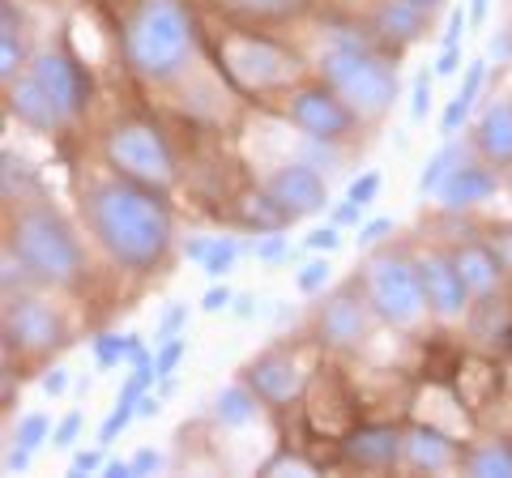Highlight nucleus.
<instances>
[{
	"label": "nucleus",
	"instance_id": "f257e3e1",
	"mask_svg": "<svg viewBox=\"0 0 512 478\" xmlns=\"http://www.w3.org/2000/svg\"><path fill=\"white\" fill-rule=\"evenodd\" d=\"M82 214L99 248L124 269H154L171 248V214L158 188L137 180H99L82 193Z\"/></svg>",
	"mask_w": 512,
	"mask_h": 478
},
{
	"label": "nucleus",
	"instance_id": "f03ea898",
	"mask_svg": "<svg viewBox=\"0 0 512 478\" xmlns=\"http://www.w3.org/2000/svg\"><path fill=\"white\" fill-rule=\"evenodd\" d=\"M192 52V13L184 0H133L124 18V60L137 77L167 82Z\"/></svg>",
	"mask_w": 512,
	"mask_h": 478
},
{
	"label": "nucleus",
	"instance_id": "7ed1b4c3",
	"mask_svg": "<svg viewBox=\"0 0 512 478\" xmlns=\"http://www.w3.org/2000/svg\"><path fill=\"white\" fill-rule=\"evenodd\" d=\"M9 244L22 252L30 278L43 286H69L82 274V239L64 222V214L47 201H30L26 210L13 218Z\"/></svg>",
	"mask_w": 512,
	"mask_h": 478
},
{
	"label": "nucleus",
	"instance_id": "20e7f679",
	"mask_svg": "<svg viewBox=\"0 0 512 478\" xmlns=\"http://www.w3.org/2000/svg\"><path fill=\"white\" fill-rule=\"evenodd\" d=\"M103 154L116 175L124 180H137L146 188H171L175 184V154L167 146V137L154 129L146 120H124L107 133L103 141Z\"/></svg>",
	"mask_w": 512,
	"mask_h": 478
},
{
	"label": "nucleus",
	"instance_id": "39448f33",
	"mask_svg": "<svg viewBox=\"0 0 512 478\" xmlns=\"http://www.w3.org/2000/svg\"><path fill=\"white\" fill-rule=\"evenodd\" d=\"M363 291L372 299L376 316H384L389 325H414L427 312L419 261H410L406 252H376L363 269Z\"/></svg>",
	"mask_w": 512,
	"mask_h": 478
},
{
	"label": "nucleus",
	"instance_id": "423d86ee",
	"mask_svg": "<svg viewBox=\"0 0 512 478\" xmlns=\"http://www.w3.org/2000/svg\"><path fill=\"white\" fill-rule=\"evenodd\" d=\"M286 120L295 124L303 137H325V141H342L355 129V111L333 86H303L291 94L286 103Z\"/></svg>",
	"mask_w": 512,
	"mask_h": 478
},
{
	"label": "nucleus",
	"instance_id": "0eeeda50",
	"mask_svg": "<svg viewBox=\"0 0 512 478\" xmlns=\"http://www.w3.org/2000/svg\"><path fill=\"white\" fill-rule=\"evenodd\" d=\"M222 60H227V73L248 90H269L295 77V56H286L269 39H231L222 47Z\"/></svg>",
	"mask_w": 512,
	"mask_h": 478
},
{
	"label": "nucleus",
	"instance_id": "6e6552de",
	"mask_svg": "<svg viewBox=\"0 0 512 478\" xmlns=\"http://www.w3.org/2000/svg\"><path fill=\"white\" fill-rule=\"evenodd\" d=\"M18 342L22 350H35V355H47V350L64 346V316L39 295H9L5 308V346L13 350Z\"/></svg>",
	"mask_w": 512,
	"mask_h": 478
},
{
	"label": "nucleus",
	"instance_id": "1a4fd4ad",
	"mask_svg": "<svg viewBox=\"0 0 512 478\" xmlns=\"http://www.w3.org/2000/svg\"><path fill=\"white\" fill-rule=\"evenodd\" d=\"M397 86H402V82H397V69L384 56L367 52L363 65L338 86V94L350 103V111H355L359 120H380L384 111L397 103Z\"/></svg>",
	"mask_w": 512,
	"mask_h": 478
},
{
	"label": "nucleus",
	"instance_id": "9d476101",
	"mask_svg": "<svg viewBox=\"0 0 512 478\" xmlns=\"http://www.w3.org/2000/svg\"><path fill=\"white\" fill-rule=\"evenodd\" d=\"M30 73L39 77L43 90L52 94L56 107H60L69 120L90 103V73L77 65L69 52H39L35 60H30Z\"/></svg>",
	"mask_w": 512,
	"mask_h": 478
},
{
	"label": "nucleus",
	"instance_id": "9b49d317",
	"mask_svg": "<svg viewBox=\"0 0 512 478\" xmlns=\"http://www.w3.org/2000/svg\"><path fill=\"white\" fill-rule=\"evenodd\" d=\"M419 274H423L427 308L436 312L440 321H457V316L470 308V286L448 252H427V257H419Z\"/></svg>",
	"mask_w": 512,
	"mask_h": 478
},
{
	"label": "nucleus",
	"instance_id": "f8f14e48",
	"mask_svg": "<svg viewBox=\"0 0 512 478\" xmlns=\"http://www.w3.org/2000/svg\"><path fill=\"white\" fill-rule=\"evenodd\" d=\"M265 188H269V193H274L295 218L320 214V210L329 205V184H325V175H320L316 167H308L303 158H291L286 167H278V171L265 180Z\"/></svg>",
	"mask_w": 512,
	"mask_h": 478
},
{
	"label": "nucleus",
	"instance_id": "ddd939ff",
	"mask_svg": "<svg viewBox=\"0 0 512 478\" xmlns=\"http://www.w3.org/2000/svg\"><path fill=\"white\" fill-rule=\"evenodd\" d=\"M372 312L376 308H372V299H367V291L359 295L355 286H346V291H338L320 308V338L338 350L359 346L367 338V325H372Z\"/></svg>",
	"mask_w": 512,
	"mask_h": 478
},
{
	"label": "nucleus",
	"instance_id": "4468645a",
	"mask_svg": "<svg viewBox=\"0 0 512 478\" xmlns=\"http://www.w3.org/2000/svg\"><path fill=\"white\" fill-rule=\"evenodd\" d=\"M406 436L397 427H384V423H372V427H359L342 440V457L350 466H367V470H384V466H397L406 453Z\"/></svg>",
	"mask_w": 512,
	"mask_h": 478
},
{
	"label": "nucleus",
	"instance_id": "2eb2a0df",
	"mask_svg": "<svg viewBox=\"0 0 512 478\" xmlns=\"http://www.w3.org/2000/svg\"><path fill=\"white\" fill-rule=\"evenodd\" d=\"M248 385L265 397V402H295L303 393V372L291 355H282V350H265V355H256L248 363Z\"/></svg>",
	"mask_w": 512,
	"mask_h": 478
},
{
	"label": "nucleus",
	"instance_id": "dca6fc26",
	"mask_svg": "<svg viewBox=\"0 0 512 478\" xmlns=\"http://www.w3.org/2000/svg\"><path fill=\"white\" fill-rule=\"evenodd\" d=\"M9 111H13V116H18L22 124H30V129H39V133H52V129H60V124L69 120L30 69L9 82Z\"/></svg>",
	"mask_w": 512,
	"mask_h": 478
},
{
	"label": "nucleus",
	"instance_id": "f3484780",
	"mask_svg": "<svg viewBox=\"0 0 512 478\" xmlns=\"http://www.w3.org/2000/svg\"><path fill=\"white\" fill-rule=\"evenodd\" d=\"M427 18H431V9L419 5V0H380L372 9V35L393 47L419 43L427 35Z\"/></svg>",
	"mask_w": 512,
	"mask_h": 478
},
{
	"label": "nucleus",
	"instance_id": "a211bd4d",
	"mask_svg": "<svg viewBox=\"0 0 512 478\" xmlns=\"http://www.w3.org/2000/svg\"><path fill=\"white\" fill-rule=\"evenodd\" d=\"M495 193H500V175L491 171V163H457L453 175L440 184V205L444 210H474Z\"/></svg>",
	"mask_w": 512,
	"mask_h": 478
},
{
	"label": "nucleus",
	"instance_id": "6ab92c4d",
	"mask_svg": "<svg viewBox=\"0 0 512 478\" xmlns=\"http://www.w3.org/2000/svg\"><path fill=\"white\" fill-rule=\"evenodd\" d=\"M474 146L491 167L512 163V99H495L474 124Z\"/></svg>",
	"mask_w": 512,
	"mask_h": 478
},
{
	"label": "nucleus",
	"instance_id": "aec40b11",
	"mask_svg": "<svg viewBox=\"0 0 512 478\" xmlns=\"http://www.w3.org/2000/svg\"><path fill=\"white\" fill-rule=\"evenodd\" d=\"M406 461L414 470H427V474H436V470H448L457 461V444L448 440L444 432H436V427H427V423H414L410 432H406Z\"/></svg>",
	"mask_w": 512,
	"mask_h": 478
},
{
	"label": "nucleus",
	"instance_id": "412c9836",
	"mask_svg": "<svg viewBox=\"0 0 512 478\" xmlns=\"http://www.w3.org/2000/svg\"><path fill=\"white\" fill-rule=\"evenodd\" d=\"M453 261L461 269V278H466L470 295H491L495 286L504 282V269H508L500 261V252H495L491 244H466V248H457Z\"/></svg>",
	"mask_w": 512,
	"mask_h": 478
},
{
	"label": "nucleus",
	"instance_id": "4be33fe9",
	"mask_svg": "<svg viewBox=\"0 0 512 478\" xmlns=\"http://www.w3.org/2000/svg\"><path fill=\"white\" fill-rule=\"evenodd\" d=\"M239 214H244L248 227L256 231H286L295 222V214L286 210V205L269 193V188H256V193H248L244 201H239Z\"/></svg>",
	"mask_w": 512,
	"mask_h": 478
},
{
	"label": "nucleus",
	"instance_id": "5701e85b",
	"mask_svg": "<svg viewBox=\"0 0 512 478\" xmlns=\"http://www.w3.org/2000/svg\"><path fill=\"white\" fill-rule=\"evenodd\" d=\"M256 393L252 385H227L218 397H214V419L222 423V427H244V423H252L256 419Z\"/></svg>",
	"mask_w": 512,
	"mask_h": 478
},
{
	"label": "nucleus",
	"instance_id": "b1692460",
	"mask_svg": "<svg viewBox=\"0 0 512 478\" xmlns=\"http://www.w3.org/2000/svg\"><path fill=\"white\" fill-rule=\"evenodd\" d=\"M0 82H13L18 77V69L26 65V52H22V26L13 22V5L5 0V9H0Z\"/></svg>",
	"mask_w": 512,
	"mask_h": 478
},
{
	"label": "nucleus",
	"instance_id": "393cba45",
	"mask_svg": "<svg viewBox=\"0 0 512 478\" xmlns=\"http://www.w3.org/2000/svg\"><path fill=\"white\" fill-rule=\"evenodd\" d=\"M457 163H466V154H461V150L453 146V137H448L444 146L427 158V167L419 171V193H423V197H427V193H440V184L448 180V175H453Z\"/></svg>",
	"mask_w": 512,
	"mask_h": 478
},
{
	"label": "nucleus",
	"instance_id": "a878e982",
	"mask_svg": "<svg viewBox=\"0 0 512 478\" xmlns=\"http://www.w3.org/2000/svg\"><path fill=\"white\" fill-rule=\"evenodd\" d=\"M227 9L244 13V18H265V22H282V18H299L312 0H222Z\"/></svg>",
	"mask_w": 512,
	"mask_h": 478
},
{
	"label": "nucleus",
	"instance_id": "bb28decb",
	"mask_svg": "<svg viewBox=\"0 0 512 478\" xmlns=\"http://www.w3.org/2000/svg\"><path fill=\"white\" fill-rule=\"evenodd\" d=\"M466 474L474 478H512V449L508 444H487L466 461Z\"/></svg>",
	"mask_w": 512,
	"mask_h": 478
},
{
	"label": "nucleus",
	"instance_id": "cd10ccee",
	"mask_svg": "<svg viewBox=\"0 0 512 478\" xmlns=\"http://www.w3.org/2000/svg\"><path fill=\"white\" fill-rule=\"evenodd\" d=\"M137 346H141L137 333H99V338H94V363L107 372V368H116V363L133 359Z\"/></svg>",
	"mask_w": 512,
	"mask_h": 478
},
{
	"label": "nucleus",
	"instance_id": "c85d7f7f",
	"mask_svg": "<svg viewBox=\"0 0 512 478\" xmlns=\"http://www.w3.org/2000/svg\"><path fill=\"white\" fill-rule=\"evenodd\" d=\"M299 158H303L308 167H316L320 175H338V171H342V150H338V141H325V137H303Z\"/></svg>",
	"mask_w": 512,
	"mask_h": 478
},
{
	"label": "nucleus",
	"instance_id": "c756f323",
	"mask_svg": "<svg viewBox=\"0 0 512 478\" xmlns=\"http://www.w3.org/2000/svg\"><path fill=\"white\" fill-rule=\"evenodd\" d=\"M235 257H239V244L235 239H214L210 244V252H205V261H201V269H205V278H222V274H231L235 269Z\"/></svg>",
	"mask_w": 512,
	"mask_h": 478
},
{
	"label": "nucleus",
	"instance_id": "7c9ffc66",
	"mask_svg": "<svg viewBox=\"0 0 512 478\" xmlns=\"http://www.w3.org/2000/svg\"><path fill=\"white\" fill-rule=\"evenodd\" d=\"M137 402H141V397H116V410H111L103 419V427H99V444H111L128 423L137 419Z\"/></svg>",
	"mask_w": 512,
	"mask_h": 478
},
{
	"label": "nucleus",
	"instance_id": "2f4dec72",
	"mask_svg": "<svg viewBox=\"0 0 512 478\" xmlns=\"http://www.w3.org/2000/svg\"><path fill=\"white\" fill-rule=\"evenodd\" d=\"M252 257L265 261V265H274L282 257H291V239H286L282 231H261V235H256V244H252Z\"/></svg>",
	"mask_w": 512,
	"mask_h": 478
},
{
	"label": "nucleus",
	"instance_id": "473e14b6",
	"mask_svg": "<svg viewBox=\"0 0 512 478\" xmlns=\"http://www.w3.org/2000/svg\"><path fill=\"white\" fill-rule=\"evenodd\" d=\"M380 188H384V180H380V171H363V175H355L350 180V188H346V201H355V205H372L376 197H380Z\"/></svg>",
	"mask_w": 512,
	"mask_h": 478
},
{
	"label": "nucleus",
	"instance_id": "72a5a7b5",
	"mask_svg": "<svg viewBox=\"0 0 512 478\" xmlns=\"http://www.w3.org/2000/svg\"><path fill=\"white\" fill-rule=\"evenodd\" d=\"M0 265H5V274H0V286H5V295H13V286H22V282L30 278V269H26L22 252L13 248V244H5V252H0Z\"/></svg>",
	"mask_w": 512,
	"mask_h": 478
},
{
	"label": "nucleus",
	"instance_id": "f704fd0d",
	"mask_svg": "<svg viewBox=\"0 0 512 478\" xmlns=\"http://www.w3.org/2000/svg\"><path fill=\"white\" fill-rule=\"evenodd\" d=\"M329 278H333V265H329L325 257H316V261H308V265H303L299 274H295V286H299L303 295H316V291H320V286H325Z\"/></svg>",
	"mask_w": 512,
	"mask_h": 478
},
{
	"label": "nucleus",
	"instance_id": "c9c22d12",
	"mask_svg": "<svg viewBox=\"0 0 512 478\" xmlns=\"http://www.w3.org/2000/svg\"><path fill=\"white\" fill-rule=\"evenodd\" d=\"M47 436H52V423H47V414H26V419L18 423V432H13V440L26 444V449H39Z\"/></svg>",
	"mask_w": 512,
	"mask_h": 478
},
{
	"label": "nucleus",
	"instance_id": "e433bc0d",
	"mask_svg": "<svg viewBox=\"0 0 512 478\" xmlns=\"http://www.w3.org/2000/svg\"><path fill=\"white\" fill-rule=\"evenodd\" d=\"M184 350H188V342H184V338H167V342H158V350H154V372H158V380L175 372V363L184 359Z\"/></svg>",
	"mask_w": 512,
	"mask_h": 478
},
{
	"label": "nucleus",
	"instance_id": "4c0bfd02",
	"mask_svg": "<svg viewBox=\"0 0 512 478\" xmlns=\"http://www.w3.org/2000/svg\"><path fill=\"white\" fill-rule=\"evenodd\" d=\"M5 201H13V197H22L26 193V180H30V171H26V163L22 158H13V150H5Z\"/></svg>",
	"mask_w": 512,
	"mask_h": 478
},
{
	"label": "nucleus",
	"instance_id": "58836bf2",
	"mask_svg": "<svg viewBox=\"0 0 512 478\" xmlns=\"http://www.w3.org/2000/svg\"><path fill=\"white\" fill-rule=\"evenodd\" d=\"M466 116H470V103H461L457 94H453V99H448V107H444V116H440V137H444V141L457 137L461 124H466Z\"/></svg>",
	"mask_w": 512,
	"mask_h": 478
},
{
	"label": "nucleus",
	"instance_id": "ea45409f",
	"mask_svg": "<svg viewBox=\"0 0 512 478\" xmlns=\"http://www.w3.org/2000/svg\"><path fill=\"white\" fill-rule=\"evenodd\" d=\"M431 111V73L423 69L414 77V94H410V120H423Z\"/></svg>",
	"mask_w": 512,
	"mask_h": 478
},
{
	"label": "nucleus",
	"instance_id": "a19ab883",
	"mask_svg": "<svg viewBox=\"0 0 512 478\" xmlns=\"http://www.w3.org/2000/svg\"><path fill=\"white\" fill-rule=\"evenodd\" d=\"M483 73H487V60H470V65H466V77H461V90H457V99H461V103H470V107H474L478 86H483Z\"/></svg>",
	"mask_w": 512,
	"mask_h": 478
},
{
	"label": "nucleus",
	"instance_id": "79ce46f5",
	"mask_svg": "<svg viewBox=\"0 0 512 478\" xmlns=\"http://www.w3.org/2000/svg\"><path fill=\"white\" fill-rule=\"evenodd\" d=\"M188 321V308L184 304H171L167 312H163V321H158V329H154V342H167V338H180V325Z\"/></svg>",
	"mask_w": 512,
	"mask_h": 478
},
{
	"label": "nucleus",
	"instance_id": "37998d69",
	"mask_svg": "<svg viewBox=\"0 0 512 478\" xmlns=\"http://www.w3.org/2000/svg\"><path fill=\"white\" fill-rule=\"evenodd\" d=\"M77 432H82V410H73V414H64V419L52 427V444L56 449H73V440Z\"/></svg>",
	"mask_w": 512,
	"mask_h": 478
},
{
	"label": "nucleus",
	"instance_id": "c03bdc74",
	"mask_svg": "<svg viewBox=\"0 0 512 478\" xmlns=\"http://www.w3.org/2000/svg\"><path fill=\"white\" fill-rule=\"evenodd\" d=\"M303 248H312V252H338V248H342V231H338V222H329V227L312 231L308 239H303Z\"/></svg>",
	"mask_w": 512,
	"mask_h": 478
},
{
	"label": "nucleus",
	"instance_id": "a18cd8bd",
	"mask_svg": "<svg viewBox=\"0 0 512 478\" xmlns=\"http://www.w3.org/2000/svg\"><path fill=\"white\" fill-rule=\"evenodd\" d=\"M265 474H316L312 466H308V461H303V457H291V453H278L274 461H265Z\"/></svg>",
	"mask_w": 512,
	"mask_h": 478
},
{
	"label": "nucleus",
	"instance_id": "49530a36",
	"mask_svg": "<svg viewBox=\"0 0 512 478\" xmlns=\"http://www.w3.org/2000/svg\"><path fill=\"white\" fill-rule=\"evenodd\" d=\"M389 231H393V218H372V222H363V227H359V244L372 248V244H380V239L389 235Z\"/></svg>",
	"mask_w": 512,
	"mask_h": 478
},
{
	"label": "nucleus",
	"instance_id": "de8ad7c7",
	"mask_svg": "<svg viewBox=\"0 0 512 478\" xmlns=\"http://www.w3.org/2000/svg\"><path fill=\"white\" fill-rule=\"evenodd\" d=\"M466 22H470V18H466V9H461V5H457L453 13H448V30H444V47H457V43H461V35H466Z\"/></svg>",
	"mask_w": 512,
	"mask_h": 478
},
{
	"label": "nucleus",
	"instance_id": "09e8293b",
	"mask_svg": "<svg viewBox=\"0 0 512 478\" xmlns=\"http://www.w3.org/2000/svg\"><path fill=\"white\" fill-rule=\"evenodd\" d=\"M235 304V295L227 291V286H210L201 299V312H222V308H231Z\"/></svg>",
	"mask_w": 512,
	"mask_h": 478
},
{
	"label": "nucleus",
	"instance_id": "8fccbe9b",
	"mask_svg": "<svg viewBox=\"0 0 512 478\" xmlns=\"http://www.w3.org/2000/svg\"><path fill=\"white\" fill-rule=\"evenodd\" d=\"M107 461L99 449H82V453H73V474H94V470H103Z\"/></svg>",
	"mask_w": 512,
	"mask_h": 478
},
{
	"label": "nucleus",
	"instance_id": "3c124183",
	"mask_svg": "<svg viewBox=\"0 0 512 478\" xmlns=\"http://www.w3.org/2000/svg\"><path fill=\"white\" fill-rule=\"evenodd\" d=\"M461 69V47H444V52L436 56V69H431V73H436V77H453Z\"/></svg>",
	"mask_w": 512,
	"mask_h": 478
},
{
	"label": "nucleus",
	"instance_id": "603ef678",
	"mask_svg": "<svg viewBox=\"0 0 512 478\" xmlns=\"http://www.w3.org/2000/svg\"><path fill=\"white\" fill-rule=\"evenodd\" d=\"M158 466H163V453H158V449H141L133 457V474H154Z\"/></svg>",
	"mask_w": 512,
	"mask_h": 478
},
{
	"label": "nucleus",
	"instance_id": "864d4df0",
	"mask_svg": "<svg viewBox=\"0 0 512 478\" xmlns=\"http://www.w3.org/2000/svg\"><path fill=\"white\" fill-rule=\"evenodd\" d=\"M64 389H69V372H64V368H52V372L43 376V393L47 397H60Z\"/></svg>",
	"mask_w": 512,
	"mask_h": 478
},
{
	"label": "nucleus",
	"instance_id": "5fc2aeb1",
	"mask_svg": "<svg viewBox=\"0 0 512 478\" xmlns=\"http://www.w3.org/2000/svg\"><path fill=\"white\" fill-rule=\"evenodd\" d=\"M30 453H35V449H26V444H18V449H9V457H5V470H9V474H22V470H30Z\"/></svg>",
	"mask_w": 512,
	"mask_h": 478
},
{
	"label": "nucleus",
	"instance_id": "6e6d98bb",
	"mask_svg": "<svg viewBox=\"0 0 512 478\" xmlns=\"http://www.w3.org/2000/svg\"><path fill=\"white\" fill-rule=\"evenodd\" d=\"M491 248H495V252H500V261H504V265L512 269V227H504V231H495V235H491Z\"/></svg>",
	"mask_w": 512,
	"mask_h": 478
},
{
	"label": "nucleus",
	"instance_id": "4d7b16f0",
	"mask_svg": "<svg viewBox=\"0 0 512 478\" xmlns=\"http://www.w3.org/2000/svg\"><path fill=\"white\" fill-rule=\"evenodd\" d=\"M158 410H163V397H158V393H141V402H137V419H154Z\"/></svg>",
	"mask_w": 512,
	"mask_h": 478
},
{
	"label": "nucleus",
	"instance_id": "13d9d810",
	"mask_svg": "<svg viewBox=\"0 0 512 478\" xmlns=\"http://www.w3.org/2000/svg\"><path fill=\"white\" fill-rule=\"evenodd\" d=\"M359 214H363V205L346 201V205H338V210H333V222H338V227H350V222H359Z\"/></svg>",
	"mask_w": 512,
	"mask_h": 478
},
{
	"label": "nucleus",
	"instance_id": "bf43d9fd",
	"mask_svg": "<svg viewBox=\"0 0 512 478\" xmlns=\"http://www.w3.org/2000/svg\"><path fill=\"white\" fill-rule=\"evenodd\" d=\"M210 244H214V239H188V244H184V257L205 261V252H210Z\"/></svg>",
	"mask_w": 512,
	"mask_h": 478
},
{
	"label": "nucleus",
	"instance_id": "052dcab7",
	"mask_svg": "<svg viewBox=\"0 0 512 478\" xmlns=\"http://www.w3.org/2000/svg\"><path fill=\"white\" fill-rule=\"evenodd\" d=\"M107 478H133V461H107Z\"/></svg>",
	"mask_w": 512,
	"mask_h": 478
},
{
	"label": "nucleus",
	"instance_id": "680f3d73",
	"mask_svg": "<svg viewBox=\"0 0 512 478\" xmlns=\"http://www.w3.org/2000/svg\"><path fill=\"white\" fill-rule=\"evenodd\" d=\"M235 316H244V321H248V316H256V295H239L235 299Z\"/></svg>",
	"mask_w": 512,
	"mask_h": 478
},
{
	"label": "nucleus",
	"instance_id": "e2e57ef3",
	"mask_svg": "<svg viewBox=\"0 0 512 478\" xmlns=\"http://www.w3.org/2000/svg\"><path fill=\"white\" fill-rule=\"evenodd\" d=\"M487 5H491V0H470V22H483L487 18Z\"/></svg>",
	"mask_w": 512,
	"mask_h": 478
},
{
	"label": "nucleus",
	"instance_id": "0e129e2a",
	"mask_svg": "<svg viewBox=\"0 0 512 478\" xmlns=\"http://www.w3.org/2000/svg\"><path fill=\"white\" fill-rule=\"evenodd\" d=\"M419 5H427V9H436V5H444V0H419Z\"/></svg>",
	"mask_w": 512,
	"mask_h": 478
}]
</instances>
